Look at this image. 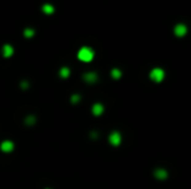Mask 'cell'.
<instances>
[{
	"mask_svg": "<svg viewBox=\"0 0 191 189\" xmlns=\"http://www.w3.org/2000/svg\"><path fill=\"white\" fill-rule=\"evenodd\" d=\"M78 58L81 61L89 62L94 58V51L91 48H89V47H83V48H81L78 52Z\"/></svg>",
	"mask_w": 191,
	"mask_h": 189,
	"instance_id": "1",
	"label": "cell"
},
{
	"mask_svg": "<svg viewBox=\"0 0 191 189\" xmlns=\"http://www.w3.org/2000/svg\"><path fill=\"white\" fill-rule=\"evenodd\" d=\"M13 148H14V144L12 143V141H9V140L3 141L2 145H0V149H2L3 152H5V153L12 152V150H13Z\"/></svg>",
	"mask_w": 191,
	"mask_h": 189,
	"instance_id": "2",
	"label": "cell"
},
{
	"mask_svg": "<svg viewBox=\"0 0 191 189\" xmlns=\"http://www.w3.org/2000/svg\"><path fill=\"white\" fill-rule=\"evenodd\" d=\"M2 52H3V56L4 57H10V56L13 55V47L9 45V44H5V45H3Z\"/></svg>",
	"mask_w": 191,
	"mask_h": 189,
	"instance_id": "3",
	"label": "cell"
},
{
	"mask_svg": "<svg viewBox=\"0 0 191 189\" xmlns=\"http://www.w3.org/2000/svg\"><path fill=\"white\" fill-rule=\"evenodd\" d=\"M151 76H153V78H156L157 80H160V79L164 76V74H163V71H161V70H153L152 74H151Z\"/></svg>",
	"mask_w": 191,
	"mask_h": 189,
	"instance_id": "4",
	"label": "cell"
},
{
	"mask_svg": "<svg viewBox=\"0 0 191 189\" xmlns=\"http://www.w3.org/2000/svg\"><path fill=\"white\" fill-rule=\"evenodd\" d=\"M92 111H94V114L99 115V114H101V111H103V106L100 104H95L94 108H92Z\"/></svg>",
	"mask_w": 191,
	"mask_h": 189,
	"instance_id": "5",
	"label": "cell"
},
{
	"mask_svg": "<svg viewBox=\"0 0 191 189\" xmlns=\"http://www.w3.org/2000/svg\"><path fill=\"white\" fill-rule=\"evenodd\" d=\"M42 9H43V12H44V13H54V7H52V5H48V4H44L43 5V7H42Z\"/></svg>",
	"mask_w": 191,
	"mask_h": 189,
	"instance_id": "6",
	"label": "cell"
},
{
	"mask_svg": "<svg viewBox=\"0 0 191 189\" xmlns=\"http://www.w3.org/2000/svg\"><path fill=\"white\" fill-rule=\"evenodd\" d=\"M109 139H111V141H112V143H113L114 145H117V144H118V141H120V135H118V133H112Z\"/></svg>",
	"mask_w": 191,
	"mask_h": 189,
	"instance_id": "7",
	"label": "cell"
},
{
	"mask_svg": "<svg viewBox=\"0 0 191 189\" xmlns=\"http://www.w3.org/2000/svg\"><path fill=\"white\" fill-rule=\"evenodd\" d=\"M85 79H86V80H87V82H90V83H91V82H94V80H96V75H95L94 73H90V74H86V75H85Z\"/></svg>",
	"mask_w": 191,
	"mask_h": 189,
	"instance_id": "8",
	"label": "cell"
},
{
	"mask_svg": "<svg viewBox=\"0 0 191 189\" xmlns=\"http://www.w3.org/2000/svg\"><path fill=\"white\" fill-rule=\"evenodd\" d=\"M26 125L27 126H31V125H34L35 123V117H33V115H29L27 118H26Z\"/></svg>",
	"mask_w": 191,
	"mask_h": 189,
	"instance_id": "9",
	"label": "cell"
},
{
	"mask_svg": "<svg viewBox=\"0 0 191 189\" xmlns=\"http://www.w3.org/2000/svg\"><path fill=\"white\" fill-rule=\"evenodd\" d=\"M24 35L26 38H30V37H33V35H34V30H33V29H26V30L24 31Z\"/></svg>",
	"mask_w": 191,
	"mask_h": 189,
	"instance_id": "10",
	"label": "cell"
},
{
	"mask_svg": "<svg viewBox=\"0 0 191 189\" xmlns=\"http://www.w3.org/2000/svg\"><path fill=\"white\" fill-rule=\"evenodd\" d=\"M60 75L64 76V78H66V76L69 75V69H68V68H62V69L60 70Z\"/></svg>",
	"mask_w": 191,
	"mask_h": 189,
	"instance_id": "11",
	"label": "cell"
},
{
	"mask_svg": "<svg viewBox=\"0 0 191 189\" xmlns=\"http://www.w3.org/2000/svg\"><path fill=\"white\" fill-rule=\"evenodd\" d=\"M178 34H185V27H178Z\"/></svg>",
	"mask_w": 191,
	"mask_h": 189,
	"instance_id": "12",
	"label": "cell"
},
{
	"mask_svg": "<svg viewBox=\"0 0 191 189\" xmlns=\"http://www.w3.org/2000/svg\"><path fill=\"white\" fill-rule=\"evenodd\" d=\"M78 100H79V96H77V94H76V96H73V97H72V101H73V102H77Z\"/></svg>",
	"mask_w": 191,
	"mask_h": 189,
	"instance_id": "13",
	"label": "cell"
}]
</instances>
